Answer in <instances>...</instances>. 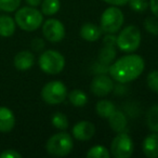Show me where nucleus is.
Wrapping results in <instances>:
<instances>
[{
  "label": "nucleus",
  "mask_w": 158,
  "mask_h": 158,
  "mask_svg": "<svg viewBox=\"0 0 158 158\" xmlns=\"http://www.w3.org/2000/svg\"><path fill=\"white\" fill-rule=\"evenodd\" d=\"M145 67V62L138 54H128L121 56L108 68L113 80L119 84H128L141 76Z\"/></svg>",
  "instance_id": "obj_1"
},
{
  "label": "nucleus",
  "mask_w": 158,
  "mask_h": 158,
  "mask_svg": "<svg viewBox=\"0 0 158 158\" xmlns=\"http://www.w3.org/2000/svg\"><path fill=\"white\" fill-rule=\"evenodd\" d=\"M16 25L25 31H35L42 25L44 15L35 7H23L16 10L14 16Z\"/></svg>",
  "instance_id": "obj_2"
},
{
  "label": "nucleus",
  "mask_w": 158,
  "mask_h": 158,
  "mask_svg": "<svg viewBox=\"0 0 158 158\" xmlns=\"http://www.w3.org/2000/svg\"><path fill=\"white\" fill-rule=\"evenodd\" d=\"M74 147V142L70 134L67 132L55 133L47 141L46 149L50 155L55 157H64L72 152Z\"/></svg>",
  "instance_id": "obj_3"
},
{
  "label": "nucleus",
  "mask_w": 158,
  "mask_h": 158,
  "mask_svg": "<svg viewBox=\"0 0 158 158\" xmlns=\"http://www.w3.org/2000/svg\"><path fill=\"white\" fill-rule=\"evenodd\" d=\"M141 40H142V35L140 29L134 25H129L125 27L117 36L116 44L123 52L132 53L138 50L141 44Z\"/></svg>",
  "instance_id": "obj_4"
},
{
  "label": "nucleus",
  "mask_w": 158,
  "mask_h": 158,
  "mask_svg": "<svg viewBox=\"0 0 158 158\" xmlns=\"http://www.w3.org/2000/svg\"><path fill=\"white\" fill-rule=\"evenodd\" d=\"M40 69L49 75H57L65 67L64 56L55 50H47L41 53L38 60Z\"/></svg>",
  "instance_id": "obj_5"
},
{
  "label": "nucleus",
  "mask_w": 158,
  "mask_h": 158,
  "mask_svg": "<svg viewBox=\"0 0 158 158\" xmlns=\"http://www.w3.org/2000/svg\"><path fill=\"white\" fill-rule=\"evenodd\" d=\"M125 15L123 11L113 6L103 12L101 16V29L105 34H116L123 27Z\"/></svg>",
  "instance_id": "obj_6"
},
{
  "label": "nucleus",
  "mask_w": 158,
  "mask_h": 158,
  "mask_svg": "<svg viewBox=\"0 0 158 158\" xmlns=\"http://www.w3.org/2000/svg\"><path fill=\"white\" fill-rule=\"evenodd\" d=\"M41 98L47 104L50 105L61 104L67 98V88L62 81L52 80L44 86L41 90Z\"/></svg>",
  "instance_id": "obj_7"
},
{
  "label": "nucleus",
  "mask_w": 158,
  "mask_h": 158,
  "mask_svg": "<svg viewBox=\"0 0 158 158\" xmlns=\"http://www.w3.org/2000/svg\"><path fill=\"white\" fill-rule=\"evenodd\" d=\"M134 145L132 139L125 131L118 132L110 144V153L116 158H129L133 154Z\"/></svg>",
  "instance_id": "obj_8"
},
{
  "label": "nucleus",
  "mask_w": 158,
  "mask_h": 158,
  "mask_svg": "<svg viewBox=\"0 0 158 158\" xmlns=\"http://www.w3.org/2000/svg\"><path fill=\"white\" fill-rule=\"evenodd\" d=\"M44 37L50 42H60L65 37V26L59 20L49 19L42 25Z\"/></svg>",
  "instance_id": "obj_9"
},
{
  "label": "nucleus",
  "mask_w": 158,
  "mask_h": 158,
  "mask_svg": "<svg viewBox=\"0 0 158 158\" xmlns=\"http://www.w3.org/2000/svg\"><path fill=\"white\" fill-rule=\"evenodd\" d=\"M90 89L97 97H105L114 90L113 78L106 76L105 74H99L91 81Z\"/></svg>",
  "instance_id": "obj_10"
},
{
  "label": "nucleus",
  "mask_w": 158,
  "mask_h": 158,
  "mask_svg": "<svg viewBox=\"0 0 158 158\" xmlns=\"http://www.w3.org/2000/svg\"><path fill=\"white\" fill-rule=\"evenodd\" d=\"M72 133L76 140L86 142L89 141L95 133V127L91 121L81 120L75 123L72 129Z\"/></svg>",
  "instance_id": "obj_11"
},
{
  "label": "nucleus",
  "mask_w": 158,
  "mask_h": 158,
  "mask_svg": "<svg viewBox=\"0 0 158 158\" xmlns=\"http://www.w3.org/2000/svg\"><path fill=\"white\" fill-rule=\"evenodd\" d=\"M14 67L19 70H27L29 68L33 67L35 64V55L31 52V51H21L14 56L13 60Z\"/></svg>",
  "instance_id": "obj_12"
},
{
  "label": "nucleus",
  "mask_w": 158,
  "mask_h": 158,
  "mask_svg": "<svg viewBox=\"0 0 158 158\" xmlns=\"http://www.w3.org/2000/svg\"><path fill=\"white\" fill-rule=\"evenodd\" d=\"M15 126V116L10 108L0 106V132L8 133Z\"/></svg>",
  "instance_id": "obj_13"
},
{
  "label": "nucleus",
  "mask_w": 158,
  "mask_h": 158,
  "mask_svg": "<svg viewBox=\"0 0 158 158\" xmlns=\"http://www.w3.org/2000/svg\"><path fill=\"white\" fill-rule=\"evenodd\" d=\"M143 153L148 158H158V133H152L142 143Z\"/></svg>",
  "instance_id": "obj_14"
},
{
  "label": "nucleus",
  "mask_w": 158,
  "mask_h": 158,
  "mask_svg": "<svg viewBox=\"0 0 158 158\" xmlns=\"http://www.w3.org/2000/svg\"><path fill=\"white\" fill-rule=\"evenodd\" d=\"M103 31L101 29V27H99L98 25L92 24V23H87V24L82 25L80 28V37L86 41H97L101 38Z\"/></svg>",
  "instance_id": "obj_15"
},
{
  "label": "nucleus",
  "mask_w": 158,
  "mask_h": 158,
  "mask_svg": "<svg viewBox=\"0 0 158 158\" xmlns=\"http://www.w3.org/2000/svg\"><path fill=\"white\" fill-rule=\"evenodd\" d=\"M108 123L110 126L115 132H123L125 131L127 127V118L125 114L120 110H115V112L108 117Z\"/></svg>",
  "instance_id": "obj_16"
},
{
  "label": "nucleus",
  "mask_w": 158,
  "mask_h": 158,
  "mask_svg": "<svg viewBox=\"0 0 158 158\" xmlns=\"http://www.w3.org/2000/svg\"><path fill=\"white\" fill-rule=\"evenodd\" d=\"M16 23L11 16L0 15V37H11L15 33Z\"/></svg>",
  "instance_id": "obj_17"
},
{
  "label": "nucleus",
  "mask_w": 158,
  "mask_h": 158,
  "mask_svg": "<svg viewBox=\"0 0 158 158\" xmlns=\"http://www.w3.org/2000/svg\"><path fill=\"white\" fill-rule=\"evenodd\" d=\"M115 110L116 107H115L114 103L108 100H101L95 105V112L102 118H108L115 112Z\"/></svg>",
  "instance_id": "obj_18"
},
{
  "label": "nucleus",
  "mask_w": 158,
  "mask_h": 158,
  "mask_svg": "<svg viewBox=\"0 0 158 158\" xmlns=\"http://www.w3.org/2000/svg\"><path fill=\"white\" fill-rule=\"evenodd\" d=\"M116 57V49L115 46H107V44H104V47L101 49L99 53V61L103 64H108L113 63Z\"/></svg>",
  "instance_id": "obj_19"
},
{
  "label": "nucleus",
  "mask_w": 158,
  "mask_h": 158,
  "mask_svg": "<svg viewBox=\"0 0 158 158\" xmlns=\"http://www.w3.org/2000/svg\"><path fill=\"white\" fill-rule=\"evenodd\" d=\"M68 100L69 102L76 107H82L87 104L88 102V97L84 91L79 90V89H75V90L70 91L68 94Z\"/></svg>",
  "instance_id": "obj_20"
},
{
  "label": "nucleus",
  "mask_w": 158,
  "mask_h": 158,
  "mask_svg": "<svg viewBox=\"0 0 158 158\" xmlns=\"http://www.w3.org/2000/svg\"><path fill=\"white\" fill-rule=\"evenodd\" d=\"M146 125L153 132L158 133V104L152 106L147 110Z\"/></svg>",
  "instance_id": "obj_21"
},
{
  "label": "nucleus",
  "mask_w": 158,
  "mask_h": 158,
  "mask_svg": "<svg viewBox=\"0 0 158 158\" xmlns=\"http://www.w3.org/2000/svg\"><path fill=\"white\" fill-rule=\"evenodd\" d=\"M61 8L60 0H42L41 2V12L44 15H54L59 12Z\"/></svg>",
  "instance_id": "obj_22"
},
{
  "label": "nucleus",
  "mask_w": 158,
  "mask_h": 158,
  "mask_svg": "<svg viewBox=\"0 0 158 158\" xmlns=\"http://www.w3.org/2000/svg\"><path fill=\"white\" fill-rule=\"evenodd\" d=\"M110 153L103 145H95L87 152L88 158H110Z\"/></svg>",
  "instance_id": "obj_23"
},
{
  "label": "nucleus",
  "mask_w": 158,
  "mask_h": 158,
  "mask_svg": "<svg viewBox=\"0 0 158 158\" xmlns=\"http://www.w3.org/2000/svg\"><path fill=\"white\" fill-rule=\"evenodd\" d=\"M51 123L53 127L59 130H66L68 128V119L63 113H54L51 118Z\"/></svg>",
  "instance_id": "obj_24"
},
{
  "label": "nucleus",
  "mask_w": 158,
  "mask_h": 158,
  "mask_svg": "<svg viewBox=\"0 0 158 158\" xmlns=\"http://www.w3.org/2000/svg\"><path fill=\"white\" fill-rule=\"evenodd\" d=\"M21 0H0V9L1 11L11 13L19 9Z\"/></svg>",
  "instance_id": "obj_25"
},
{
  "label": "nucleus",
  "mask_w": 158,
  "mask_h": 158,
  "mask_svg": "<svg viewBox=\"0 0 158 158\" xmlns=\"http://www.w3.org/2000/svg\"><path fill=\"white\" fill-rule=\"evenodd\" d=\"M144 28L147 33L154 36L158 35V19L157 18H147L144 22Z\"/></svg>",
  "instance_id": "obj_26"
},
{
  "label": "nucleus",
  "mask_w": 158,
  "mask_h": 158,
  "mask_svg": "<svg viewBox=\"0 0 158 158\" xmlns=\"http://www.w3.org/2000/svg\"><path fill=\"white\" fill-rule=\"evenodd\" d=\"M129 6L133 11L141 13V12L146 11L148 8V1L147 0H129Z\"/></svg>",
  "instance_id": "obj_27"
},
{
  "label": "nucleus",
  "mask_w": 158,
  "mask_h": 158,
  "mask_svg": "<svg viewBox=\"0 0 158 158\" xmlns=\"http://www.w3.org/2000/svg\"><path fill=\"white\" fill-rule=\"evenodd\" d=\"M147 86L152 91L158 93V70H153L147 75Z\"/></svg>",
  "instance_id": "obj_28"
},
{
  "label": "nucleus",
  "mask_w": 158,
  "mask_h": 158,
  "mask_svg": "<svg viewBox=\"0 0 158 158\" xmlns=\"http://www.w3.org/2000/svg\"><path fill=\"white\" fill-rule=\"evenodd\" d=\"M0 158H22V155L15 149H6L0 154Z\"/></svg>",
  "instance_id": "obj_29"
},
{
  "label": "nucleus",
  "mask_w": 158,
  "mask_h": 158,
  "mask_svg": "<svg viewBox=\"0 0 158 158\" xmlns=\"http://www.w3.org/2000/svg\"><path fill=\"white\" fill-rule=\"evenodd\" d=\"M117 37L114 34H106V36L103 38V44L107 46H116Z\"/></svg>",
  "instance_id": "obj_30"
},
{
  "label": "nucleus",
  "mask_w": 158,
  "mask_h": 158,
  "mask_svg": "<svg viewBox=\"0 0 158 158\" xmlns=\"http://www.w3.org/2000/svg\"><path fill=\"white\" fill-rule=\"evenodd\" d=\"M31 48L35 51H40L41 49L44 48V42L41 38H35V39L31 41Z\"/></svg>",
  "instance_id": "obj_31"
},
{
  "label": "nucleus",
  "mask_w": 158,
  "mask_h": 158,
  "mask_svg": "<svg viewBox=\"0 0 158 158\" xmlns=\"http://www.w3.org/2000/svg\"><path fill=\"white\" fill-rule=\"evenodd\" d=\"M108 66L106 65V64H103V63H97L94 65V73L95 74H105V73L108 72Z\"/></svg>",
  "instance_id": "obj_32"
},
{
  "label": "nucleus",
  "mask_w": 158,
  "mask_h": 158,
  "mask_svg": "<svg viewBox=\"0 0 158 158\" xmlns=\"http://www.w3.org/2000/svg\"><path fill=\"white\" fill-rule=\"evenodd\" d=\"M148 6L151 8V11L154 14V16L158 19V0H149Z\"/></svg>",
  "instance_id": "obj_33"
},
{
  "label": "nucleus",
  "mask_w": 158,
  "mask_h": 158,
  "mask_svg": "<svg viewBox=\"0 0 158 158\" xmlns=\"http://www.w3.org/2000/svg\"><path fill=\"white\" fill-rule=\"evenodd\" d=\"M104 2L108 3L110 6H115V7H120V6H125L129 2V0H103Z\"/></svg>",
  "instance_id": "obj_34"
},
{
  "label": "nucleus",
  "mask_w": 158,
  "mask_h": 158,
  "mask_svg": "<svg viewBox=\"0 0 158 158\" xmlns=\"http://www.w3.org/2000/svg\"><path fill=\"white\" fill-rule=\"evenodd\" d=\"M26 2L28 3V6L31 7H38L39 5H41L42 0H26Z\"/></svg>",
  "instance_id": "obj_35"
},
{
  "label": "nucleus",
  "mask_w": 158,
  "mask_h": 158,
  "mask_svg": "<svg viewBox=\"0 0 158 158\" xmlns=\"http://www.w3.org/2000/svg\"><path fill=\"white\" fill-rule=\"evenodd\" d=\"M0 11H1V9H0Z\"/></svg>",
  "instance_id": "obj_36"
}]
</instances>
